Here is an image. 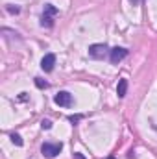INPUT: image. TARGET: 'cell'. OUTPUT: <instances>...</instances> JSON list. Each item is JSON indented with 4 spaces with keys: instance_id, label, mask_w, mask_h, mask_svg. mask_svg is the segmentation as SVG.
Listing matches in <instances>:
<instances>
[{
    "instance_id": "cell-1",
    "label": "cell",
    "mask_w": 157,
    "mask_h": 159,
    "mask_svg": "<svg viewBox=\"0 0 157 159\" xmlns=\"http://www.w3.org/2000/svg\"><path fill=\"white\" fill-rule=\"evenodd\" d=\"M61 148H63L61 143H44V144L41 146V152H43L44 157L52 159V157H56V156L61 152Z\"/></svg>"
},
{
    "instance_id": "cell-2",
    "label": "cell",
    "mask_w": 157,
    "mask_h": 159,
    "mask_svg": "<svg viewBox=\"0 0 157 159\" xmlns=\"http://www.w3.org/2000/svg\"><path fill=\"white\" fill-rule=\"evenodd\" d=\"M107 52H111L105 44H91L89 46V56L94 59H104L107 56Z\"/></svg>"
},
{
    "instance_id": "cell-3",
    "label": "cell",
    "mask_w": 157,
    "mask_h": 159,
    "mask_svg": "<svg viewBox=\"0 0 157 159\" xmlns=\"http://www.w3.org/2000/svg\"><path fill=\"white\" fill-rule=\"evenodd\" d=\"M54 102H56L57 106L69 107V106H72V94L67 93V91H61V93H57V94L54 96Z\"/></svg>"
},
{
    "instance_id": "cell-4",
    "label": "cell",
    "mask_w": 157,
    "mask_h": 159,
    "mask_svg": "<svg viewBox=\"0 0 157 159\" xmlns=\"http://www.w3.org/2000/svg\"><path fill=\"white\" fill-rule=\"evenodd\" d=\"M128 56V50L126 48H120V46H117V48H113L111 50V54H109V61L113 63V65H118L124 57Z\"/></svg>"
},
{
    "instance_id": "cell-5",
    "label": "cell",
    "mask_w": 157,
    "mask_h": 159,
    "mask_svg": "<svg viewBox=\"0 0 157 159\" xmlns=\"http://www.w3.org/2000/svg\"><path fill=\"white\" fill-rule=\"evenodd\" d=\"M54 65H56V56H54V54H46V56L41 59V69H43L44 72H50V70L54 69Z\"/></svg>"
},
{
    "instance_id": "cell-6",
    "label": "cell",
    "mask_w": 157,
    "mask_h": 159,
    "mask_svg": "<svg viewBox=\"0 0 157 159\" xmlns=\"http://www.w3.org/2000/svg\"><path fill=\"white\" fill-rule=\"evenodd\" d=\"M126 91H128V80L122 78L120 81H118V87H117L118 98H124V96H126Z\"/></svg>"
},
{
    "instance_id": "cell-7",
    "label": "cell",
    "mask_w": 157,
    "mask_h": 159,
    "mask_svg": "<svg viewBox=\"0 0 157 159\" xmlns=\"http://www.w3.org/2000/svg\"><path fill=\"white\" fill-rule=\"evenodd\" d=\"M43 15H46V17H52V19H54V17L57 15V9H56L52 4H46V6H44V13H43Z\"/></svg>"
},
{
    "instance_id": "cell-8",
    "label": "cell",
    "mask_w": 157,
    "mask_h": 159,
    "mask_svg": "<svg viewBox=\"0 0 157 159\" xmlns=\"http://www.w3.org/2000/svg\"><path fill=\"white\" fill-rule=\"evenodd\" d=\"M41 24H43V26H46V28H52V24H54V19H52V17H46V15H43V17H41Z\"/></svg>"
},
{
    "instance_id": "cell-9",
    "label": "cell",
    "mask_w": 157,
    "mask_h": 159,
    "mask_svg": "<svg viewBox=\"0 0 157 159\" xmlns=\"http://www.w3.org/2000/svg\"><path fill=\"white\" fill-rule=\"evenodd\" d=\"M9 139H11V143H13V144L22 146V139H20V135H19V133H11V135H9Z\"/></svg>"
},
{
    "instance_id": "cell-10",
    "label": "cell",
    "mask_w": 157,
    "mask_h": 159,
    "mask_svg": "<svg viewBox=\"0 0 157 159\" xmlns=\"http://www.w3.org/2000/svg\"><path fill=\"white\" fill-rule=\"evenodd\" d=\"M35 85H37L39 89H46V87H48V83H46L44 80H41V78H35Z\"/></svg>"
},
{
    "instance_id": "cell-11",
    "label": "cell",
    "mask_w": 157,
    "mask_h": 159,
    "mask_svg": "<svg viewBox=\"0 0 157 159\" xmlns=\"http://www.w3.org/2000/svg\"><path fill=\"white\" fill-rule=\"evenodd\" d=\"M6 9H7L9 13H19V11H20V9H19L17 6H13V4H7V6H6Z\"/></svg>"
},
{
    "instance_id": "cell-12",
    "label": "cell",
    "mask_w": 157,
    "mask_h": 159,
    "mask_svg": "<svg viewBox=\"0 0 157 159\" xmlns=\"http://www.w3.org/2000/svg\"><path fill=\"white\" fill-rule=\"evenodd\" d=\"M81 119H83V115H70V117H69V120H70L72 124H76V122H79Z\"/></svg>"
},
{
    "instance_id": "cell-13",
    "label": "cell",
    "mask_w": 157,
    "mask_h": 159,
    "mask_svg": "<svg viewBox=\"0 0 157 159\" xmlns=\"http://www.w3.org/2000/svg\"><path fill=\"white\" fill-rule=\"evenodd\" d=\"M41 126H43V129H50V128H52V122H50V120H43Z\"/></svg>"
},
{
    "instance_id": "cell-14",
    "label": "cell",
    "mask_w": 157,
    "mask_h": 159,
    "mask_svg": "<svg viewBox=\"0 0 157 159\" xmlns=\"http://www.w3.org/2000/svg\"><path fill=\"white\" fill-rule=\"evenodd\" d=\"M74 157H76V159H85L83 156H81V154H74Z\"/></svg>"
},
{
    "instance_id": "cell-15",
    "label": "cell",
    "mask_w": 157,
    "mask_h": 159,
    "mask_svg": "<svg viewBox=\"0 0 157 159\" xmlns=\"http://www.w3.org/2000/svg\"><path fill=\"white\" fill-rule=\"evenodd\" d=\"M109 159H115V157H109Z\"/></svg>"
}]
</instances>
